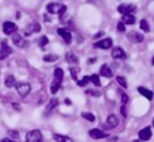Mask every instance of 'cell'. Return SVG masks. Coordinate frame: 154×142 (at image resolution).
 Wrapping results in <instances>:
<instances>
[{
    "mask_svg": "<svg viewBox=\"0 0 154 142\" xmlns=\"http://www.w3.org/2000/svg\"><path fill=\"white\" fill-rule=\"evenodd\" d=\"M117 83L122 87V88H126L128 87V83H126V79H125V77H123V76H117Z\"/></svg>",
    "mask_w": 154,
    "mask_h": 142,
    "instance_id": "cell-28",
    "label": "cell"
},
{
    "mask_svg": "<svg viewBox=\"0 0 154 142\" xmlns=\"http://www.w3.org/2000/svg\"><path fill=\"white\" fill-rule=\"evenodd\" d=\"M26 142H43V137L40 130L35 129V130H30L26 136H25Z\"/></svg>",
    "mask_w": 154,
    "mask_h": 142,
    "instance_id": "cell-3",
    "label": "cell"
},
{
    "mask_svg": "<svg viewBox=\"0 0 154 142\" xmlns=\"http://www.w3.org/2000/svg\"><path fill=\"white\" fill-rule=\"evenodd\" d=\"M89 81L94 84V85H96V87H100L101 85V81H100V77H99V75H91L90 77H89Z\"/></svg>",
    "mask_w": 154,
    "mask_h": 142,
    "instance_id": "cell-25",
    "label": "cell"
},
{
    "mask_svg": "<svg viewBox=\"0 0 154 142\" xmlns=\"http://www.w3.org/2000/svg\"><path fill=\"white\" fill-rule=\"evenodd\" d=\"M17 84V82H16V78L13 77V76H7L6 77V79H5V85L6 87H8V88H12V87H14Z\"/></svg>",
    "mask_w": 154,
    "mask_h": 142,
    "instance_id": "cell-23",
    "label": "cell"
},
{
    "mask_svg": "<svg viewBox=\"0 0 154 142\" xmlns=\"http://www.w3.org/2000/svg\"><path fill=\"white\" fill-rule=\"evenodd\" d=\"M58 103H59V101H58V99H55V97H53V99H51L49 100V102H48V105L46 106V114H49L51 112H53L57 107H58Z\"/></svg>",
    "mask_w": 154,
    "mask_h": 142,
    "instance_id": "cell-17",
    "label": "cell"
},
{
    "mask_svg": "<svg viewBox=\"0 0 154 142\" xmlns=\"http://www.w3.org/2000/svg\"><path fill=\"white\" fill-rule=\"evenodd\" d=\"M113 45V41L111 37H105V39H101V40H97L95 43H94V47L95 48H101V49H108L111 48Z\"/></svg>",
    "mask_w": 154,
    "mask_h": 142,
    "instance_id": "cell-6",
    "label": "cell"
},
{
    "mask_svg": "<svg viewBox=\"0 0 154 142\" xmlns=\"http://www.w3.org/2000/svg\"><path fill=\"white\" fill-rule=\"evenodd\" d=\"M58 34L64 39V41L67 43V45H70L71 43V37H72V35H71V31L70 30H67V29H65V28H58Z\"/></svg>",
    "mask_w": 154,
    "mask_h": 142,
    "instance_id": "cell-14",
    "label": "cell"
},
{
    "mask_svg": "<svg viewBox=\"0 0 154 142\" xmlns=\"http://www.w3.org/2000/svg\"><path fill=\"white\" fill-rule=\"evenodd\" d=\"M132 142H141V141H140V140H134Z\"/></svg>",
    "mask_w": 154,
    "mask_h": 142,
    "instance_id": "cell-41",
    "label": "cell"
},
{
    "mask_svg": "<svg viewBox=\"0 0 154 142\" xmlns=\"http://www.w3.org/2000/svg\"><path fill=\"white\" fill-rule=\"evenodd\" d=\"M63 79H64V71L60 67H55L54 69V79L51 83V93L52 94H55L59 90V88L63 83Z\"/></svg>",
    "mask_w": 154,
    "mask_h": 142,
    "instance_id": "cell-1",
    "label": "cell"
},
{
    "mask_svg": "<svg viewBox=\"0 0 154 142\" xmlns=\"http://www.w3.org/2000/svg\"><path fill=\"white\" fill-rule=\"evenodd\" d=\"M85 93H87L88 95H91V96H96V97L100 96V91H96V90H93V89H91V90H90V89H87Z\"/></svg>",
    "mask_w": 154,
    "mask_h": 142,
    "instance_id": "cell-32",
    "label": "cell"
},
{
    "mask_svg": "<svg viewBox=\"0 0 154 142\" xmlns=\"http://www.w3.org/2000/svg\"><path fill=\"white\" fill-rule=\"evenodd\" d=\"M46 10L48 13L51 14H59V16H63L66 13V5L64 4H58V2H49L47 6H46Z\"/></svg>",
    "mask_w": 154,
    "mask_h": 142,
    "instance_id": "cell-2",
    "label": "cell"
},
{
    "mask_svg": "<svg viewBox=\"0 0 154 142\" xmlns=\"http://www.w3.org/2000/svg\"><path fill=\"white\" fill-rule=\"evenodd\" d=\"M100 75H101V76H103V77L109 78V77H112V76H113V71L111 70V67H109L107 64H103V65L100 67Z\"/></svg>",
    "mask_w": 154,
    "mask_h": 142,
    "instance_id": "cell-18",
    "label": "cell"
},
{
    "mask_svg": "<svg viewBox=\"0 0 154 142\" xmlns=\"http://www.w3.org/2000/svg\"><path fill=\"white\" fill-rule=\"evenodd\" d=\"M89 82H90V81H89V76H84L81 81H77V84H78L79 87H84V85H87Z\"/></svg>",
    "mask_w": 154,
    "mask_h": 142,
    "instance_id": "cell-29",
    "label": "cell"
},
{
    "mask_svg": "<svg viewBox=\"0 0 154 142\" xmlns=\"http://www.w3.org/2000/svg\"><path fill=\"white\" fill-rule=\"evenodd\" d=\"M118 12L122 13L123 16L124 14H132V12L136 11V6L132 5V4H122L118 6Z\"/></svg>",
    "mask_w": 154,
    "mask_h": 142,
    "instance_id": "cell-7",
    "label": "cell"
},
{
    "mask_svg": "<svg viewBox=\"0 0 154 142\" xmlns=\"http://www.w3.org/2000/svg\"><path fill=\"white\" fill-rule=\"evenodd\" d=\"M81 116H82V118L87 119L88 122H91V123L95 122V116L93 113H90V112H82Z\"/></svg>",
    "mask_w": 154,
    "mask_h": 142,
    "instance_id": "cell-26",
    "label": "cell"
},
{
    "mask_svg": "<svg viewBox=\"0 0 154 142\" xmlns=\"http://www.w3.org/2000/svg\"><path fill=\"white\" fill-rule=\"evenodd\" d=\"M58 58L59 57L57 54H47V55L43 57V61H46V63H53V61L58 60Z\"/></svg>",
    "mask_w": 154,
    "mask_h": 142,
    "instance_id": "cell-27",
    "label": "cell"
},
{
    "mask_svg": "<svg viewBox=\"0 0 154 142\" xmlns=\"http://www.w3.org/2000/svg\"><path fill=\"white\" fill-rule=\"evenodd\" d=\"M111 55L113 59H125L126 58V53L122 47H114L111 52Z\"/></svg>",
    "mask_w": 154,
    "mask_h": 142,
    "instance_id": "cell-13",
    "label": "cell"
},
{
    "mask_svg": "<svg viewBox=\"0 0 154 142\" xmlns=\"http://www.w3.org/2000/svg\"><path fill=\"white\" fill-rule=\"evenodd\" d=\"M120 112H122V114H123L124 117H126V111H125V106H124V105L120 107Z\"/></svg>",
    "mask_w": 154,
    "mask_h": 142,
    "instance_id": "cell-37",
    "label": "cell"
},
{
    "mask_svg": "<svg viewBox=\"0 0 154 142\" xmlns=\"http://www.w3.org/2000/svg\"><path fill=\"white\" fill-rule=\"evenodd\" d=\"M11 39H12V43H13L14 46L19 47V48H24V47L28 46V42H26V41H25L18 32L12 34V35H11Z\"/></svg>",
    "mask_w": 154,
    "mask_h": 142,
    "instance_id": "cell-8",
    "label": "cell"
},
{
    "mask_svg": "<svg viewBox=\"0 0 154 142\" xmlns=\"http://www.w3.org/2000/svg\"><path fill=\"white\" fill-rule=\"evenodd\" d=\"M152 129L150 126H144L142 130L138 131V140L140 141H148L152 137Z\"/></svg>",
    "mask_w": 154,
    "mask_h": 142,
    "instance_id": "cell-11",
    "label": "cell"
},
{
    "mask_svg": "<svg viewBox=\"0 0 154 142\" xmlns=\"http://www.w3.org/2000/svg\"><path fill=\"white\" fill-rule=\"evenodd\" d=\"M118 123H119V120H118L117 116H114V114H108L107 116V118H106V126H107V129L116 128L118 125Z\"/></svg>",
    "mask_w": 154,
    "mask_h": 142,
    "instance_id": "cell-16",
    "label": "cell"
},
{
    "mask_svg": "<svg viewBox=\"0 0 154 142\" xmlns=\"http://www.w3.org/2000/svg\"><path fill=\"white\" fill-rule=\"evenodd\" d=\"M47 43H48V37H47V36H41V37L38 39V45H40V47H45Z\"/></svg>",
    "mask_w": 154,
    "mask_h": 142,
    "instance_id": "cell-30",
    "label": "cell"
},
{
    "mask_svg": "<svg viewBox=\"0 0 154 142\" xmlns=\"http://www.w3.org/2000/svg\"><path fill=\"white\" fill-rule=\"evenodd\" d=\"M137 90H138V93H140L141 95H143V96H144L146 99H148L149 101L153 99V93H152L149 89H147V88H144V87H138Z\"/></svg>",
    "mask_w": 154,
    "mask_h": 142,
    "instance_id": "cell-20",
    "label": "cell"
},
{
    "mask_svg": "<svg viewBox=\"0 0 154 142\" xmlns=\"http://www.w3.org/2000/svg\"><path fill=\"white\" fill-rule=\"evenodd\" d=\"M140 29L143 30V31H146V32H149L150 31V26H149V24H148V22L146 19H141L140 20Z\"/></svg>",
    "mask_w": 154,
    "mask_h": 142,
    "instance_id": "cell-24",
    "label": "cell"
},
{
    "mask_svg": "<svg viewBox=\"0 0 154 142\" xmlns=\"http://www.w3.org/2000/svg\"><path fill=\"white\" fill-rule=\"evenodd\" d=\"M11 53H12L11 47L7 45V42H6V41H2V42H1V45H0V60H2V59H5V58H7Z\"/></svg>",
    "mask_w": 154,
    "mask_h": 142,
    "instance_id": "cell-12",
    "label": "cell"
},
{
    "mask_svg": "<svg viewBox=\"0 0 154 142\" xmlns=\"http://www.w3.org/2000/svg\"><path fill=\"white\" fill-rule=\"evenodd\" d=\"M69 70H70V75H71V77H72V79L77 81V70H76L75 67H70Z\"/></svg>",
    "mask_w": 154,
    "mask_h": 142,
    "instance_id": "cell-31",
    "label": "cell"
},
{
    "mask_svg": "<svg viewBox=\"0 0 154 142\" xmlns=\"http://www.w3.org/2000/svg\"><path fill=\"white\" fill-rule=\"evenodd\" d=\"M124 25H132V24H135V22H136V18H135V16L134 14H124L123 17H122V20H120Z\"/></svg>",
    "mask_w": 154,
    "mask_h": 142,
    "instance_id": "cell-19",
    "label": "cell"
},
{
    "mask_svg": "<svg viewBox=\"0 0 154 142\" xmlns=\"http://www.w3.org/2000/svg\"><path fill=\"white\" fill-rule=\"evenodd\" d=\"M8 136H10L11 138L16 140V138H18V137H19V134H18V131H14V130H10V131H8Z\"/></svg>",
    "mask_w": 154,
    "mask_h": 142,
    "instance_id": "cell-33",
    "label": "cell"
},
{
    "mask_svg": "<svg viewBox=\"0 0 154 142\" xmlns=\"http://www.w3.org/2000/svg\"><path fill=\"white\" fill-rule=\"evenodd\" d=\"M18 30V26L13 23V22H4L2 23V32L5 35H12L14 32H17Z\"/></svg>",
    "mask_w": 154,
    "mask_h": 142,
    "instance_id": "cell-5",
    "label": "cell"
},
{
    "mask_svg": "<svg viewBox=\"0 0 154 142\" xmlns=\"http://www.w3.org/2000/svg\"><path fill=\"white\" fill-rule=\"evenodd\" d=\"M143 39H144L143 35L140 34L138 31H135V30H132V31H130L128 34V40L130 42H132V43H141L143 41Z\"/></svg>",
    "mask_w": 154,
    "mask_h": 142,
    "instance_id": "cell-10",
    "label": "cell"
},
{
    "mask_svg": "<svg viewBox=\"0 0 154 142\" xmlns=\"http://www.w3.org/2000/svg\"><path fill=\"white\" fill-rule=\"evenodd\" d=\"M152 63H153V65H154V57L152 58Z\"/></svg>",
    "mask_w": 154,
    "mask_h": 142,
    "instance_id": "cell-42",
    "label": "cell"
},
{
    "mask_svg": "<svg viewBox=\"0 0 154 142\" xmlns=\"http://www.w3.org/2000/svg\"><path fill=\"white\" fill-rule=\"evenodd\" d=\"M53 138L57 141V142H73V140L66 135H59V134H54L53 135Z\"/></svg>",
    "mask_w": 154,
    "mask_h": 142,
    "instance_id": "cell-21",
    "label": "cell"
},
{
    "mask_svg": "<svg viewBox=\"0 0 154 142\" xmlns=\"http://www.w3.org/2000/svg\"><path fill=\"white\" fill-rule=\"evenodd\" d=\"M153 126H154V118H153Z\"/></svg>",
    "mask_w": 154,
    "mask_h": 142,
    "instance_id": "cell-43",
    "label": "cell"
},
{
    "mask_svg": "<svg viewBox=\"0 0 154 142\" xmlns=\"http://www.w3.org/2000/svg\"><path fill=\"white\" fill-rule=\"evenodd\" d=\"M65 103H66V105H70V103H71V101H70L69 99H66V100H65Z\"/></svg>",
    "mask_w": 154,
    "mask_h": 142,
    "instance_id": "cell-40",
    "label": "cell"
},
{
    "mask_svg": "<svg viewBox=\"0 0 154 142\" xmlns=\"http://www.w3.org/2000/svg\"><path fill=\"white\" fill-rule=\"evenodd\" d=\"M103 35H105V32H103V31H99L97 34H95V35H94V39H95V40H97L99 37H101V36H103Z\"/></svg>",
    "mask_w": 154,
    "mask_h": 142,
    "instance_id": "cell-36",
    "label": "cell"
},
{
    "mask_svg": "<svg viewBox=\"0 0 154 142\" xmlns=\"http://www.w3.org/2000/svg\"><path fill=\"white\" fill-rule=\"evenodd\" d=\"M89 136L91 137V138H94V140H100V138H105V137H107V134H105L101 129H91V130H89Z\"/></svg>",
    "mask_w": 154,
    "mask_h": 142,
    "instance_id": "cell-15",
    "label": "cell"
},
{
    "mask_svg": "<svg viewBox=\"0 0 154 142\" xmlns=\"http://www.w3.org/2000/svg\"><path fill=\"white\" fill-rule=\"evenodd\" d=\"M16 88H17V93L22 97L26 96L31 90V85L29 83H18V84H16Z\"/></svg>",
    "mask_w": 154,
    "mask_h": 142,
    "instance_id": "cell-9",
    "label": "cell"
},
{
    "mask_svg": "<svg viewBox=\"0 0 154 142\" xmlns=\"http://www.w3.org/2000/svg\"><path fill=\"white\" fill-rule=\"evenodd\" d=\"M117 30H118L119 32H124V31H125V25H124L122 22H119V23L117 24Z\"/></svg>",
    "mask_w": 154,
    "mask_h": 142,
    "instance_id": "cell-34",
    "label": "cell"
},
{
    "mask_svg": "<svg viewBox=\"0 0 154 142\" xmlns=\"http://www.w3.org/2000/svg\"><path fill=\"white\" fill-rule=\"evenodd\" d=\"M96 61V58H89L88 59V64H93V63H95Z\"/></svg>",
    "mask_w": 154,
    "mask_h": 142,
    "instance_id": "cell-39",
    "label": "cell"
},
{
    "mask_svg": "<svg viewBox=\"0 0 154 142\" xmlns=\"http://www.w3.org/2000/svg\"><path fill=\"white\" fill-rule=\"evenodd\" d=\"M0 142H17V141H14V140H11V138H8V137H6V138H2Z\"/></svg>",
    "mask_w": 154,
    "mask_h": 142,
    "instance_id": "cell-38",
    "label": "cell"
},
{
    "mask_svg": "<svg viewBox=\"0 0 154 142\" xmlns=\"http://www.w3.org/2000/svg\"><path fill=\"white\" fill-rule=\"evenodd\" d=\"M128 101H129V96H128L125 93H122V103L125 106V105L128 103Z\"/></svg>",
    "mask_w": 154,
    "mask_h": 142,
    "instance_id": "cell-35",
    "label": "cell"
},
{
    "mask_svg": "<svg viewBox=\"0 0 154 142\" xmlns=\"http://www.w3.org/2000/svg\"><path fill=\"white\" fill-rule=\"evenodd\" d=\"M41 31V25H40V23L37 22V20H32V22H30L26 26H25V29H24V35L25 36H29V35H31V34H36V32H40Z\"/></svg>",
    "mask_w": 154,
    "mask_h": 142,
    "instance_id": "cell-4",
    "label": "cell"
},
{
    "mask_svg": "<svg viewBox=\"0 0 154 142\" xmlns=\"http://www.w3.org/2000/svg\"><path fill=\"white\" fill-rule=\"evenodd\" d=\"M65 59H66V61L70 63V64H77V63H78V57H77L75 53H72V52L66 53Z\"/></svg>",
    "mask_w": 154,
    "mask_h": 142,
    "instance_id": "cell-22",
    "label": "cell"
}]
</instances>
